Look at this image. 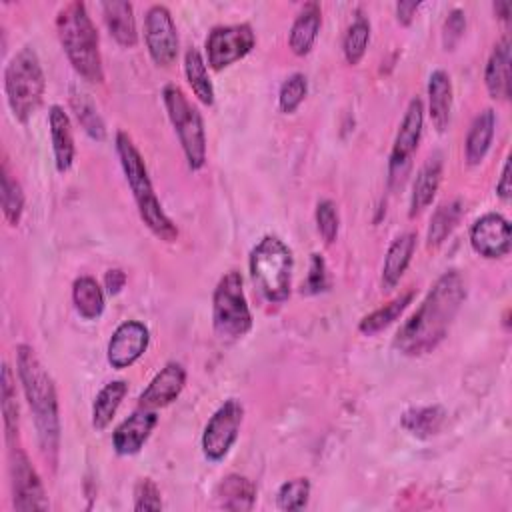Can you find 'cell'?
Segmentation results:
<instances>
[{
	"label": "cell",
	"instance_id": "1",
	"mask_svg": "<svg viewBox=\"0 0 512 512\" xmlns=\"http://www.w3.org/2000/svg\"><path fill=\"white\" fill-rule=\"evenodd\" d=\"M464 298L466 284L462 274L458 270H446L428 290L418 310L398 328L394 348L404 356L432 352L446 338Z\"/></svg>",
	"mask_w": 512,
	"mask_h": 512
},
{
	"label": "cell",
	"instance_id": "2",
	"mask_svg": "<svg viewBox=\"0 0 512 512\" xmlns=\"http://www.w3.org/2000/svg\"><path fill=\"white\" fill-rule=\"evenodd\" d=\"M16 372L34 418L40 450L54 466L60 446V414L54 380L28 344L16 346Z\"/></svg>",
	"mask_w": 512,
	"mask_h": 512
},
{
	"label": "cell",
	"instance_id": "3",
	"mask_svg": "<svg viewBox=\"0 0 512 512\" xmlns=\"http://www.w3.org/2000/svg\"><path fill=\"white\" fill-rule=\"evenodd\" d=\"M58 40L72 68L90 84L104 82L98 30L84 2H68L56 16Z\"/></svg>",
	"mask_w": 512,
	"mask_h": 512
},
{
	"label": "cell",
	"instance_id": "4",
	"mask_svg": "<svg viewBox=\"0 0 512 512\" xmlns=\"http://www.w3.org/2000/svg\"><path fill=\"white\" fill-rule=\"evenodd\" d=\"M116 154L142 222L156 238L164 242H174L178 238V228L170 220V216L162 210V204L150 182L144 158L126 132L116 134Z\"/></svg>",
	"mask_w": 512,
	"mask_h": 512
},
{
	"label": "cell",
	"instance_id": "5",
	"mask_svg": "<svg viewBox=\"0 0 512 512\" xmlns=\"http://www.w3.org/2000/svg\"><path fill=\"white\" fill-rule=\"evenodd\" d=\"M4 92L8 106L20 124H26L40 108L46 92V78L32 46L20 48L6 64Z\"/></svg>",
	"mask_w": 512,
	"mask_h": 512
},
{
	"label": "cell",
	"instance_id": "6",
	"mask_svg": "<svg viewBox=\"0 0 512 512\" xmlns=\"http://www.w3.org/2000/svg\"><path fill=\"white\" fill-rule=\"evenodd\" d=\"M250 276L268 302H284L290 296L294 258L278 236H264L250 252Z\"/></svg>",
	"mask_w": 512,
	"mask_h": 512
},
{
	"label": "cell",
	"instance_id": "7",
	"mask_svg": "<svg viewBox=\"0 0 512 512\" xmlns=\"http://www.w3.org/2000/svg\"><path fill=\"white\" fill-rule=\"evenodd\" d=\"M166 114L174 126V132L184 150L190 170H200L206 164V130L198 108L188 100L184 90L176 84H168L162 90Z\"/></svg>",
	"mask_w": 512,
	"mask_h": 512
},
{
	"label": "cell",
	"instance_id": "8",
	"mask_svg": "<svg viewBox=\"0 0 512 512\" xmlns=\"http://www.w3.org/2000/svg\"><path fill=\"white\" fill-rule=\"evenodd\" d=\"M212 326L222 340H238L252 328V314L246 302L242 276L236 270L226 272L212 294Z\"/></svg>",
	"mask_w": 512,
	"mask_h": 512
},
{
	"label": "cell",
	"instance_id": "9",
	"mask_svg": "<svg viewBox=\"0 0 512 512\" xmlns=\"http://www.w3.org/2000/svg\"><path fill=\"white\" fill-rule=\"evenodd\" d=\"M256 34L250 24L214 26L206 36V58L212 70H222L252 52Z\"/></svg>",
	"mask_w": 512,
	"mask_h": 512
},
{
	"label": "cell",
	"instance_id": "10",
	"mask_svg": "<svg viewBox=\"0 0 512 512\" xmlns=\"http://www.w3.org/2000/svg\"><path fill=\"white\" fill-rule=\"evenodd\" d=\"M244 418V408L238 400H226L206 422L202 432V452L210 462H220L234 446L240 424Z\"/></svg>",
	"mask_w": 512,
	"mask_h": 512
},
{
	"label": "cell",
	"instance_id": "11",
	"mask_svg": "<svg viewBox=\"0 0 512 512\" xmlns=\"http://www.w3.org/2000/svg\"><path fill=\"white\" fill-rule=\"evenodd\" d=\"M422 126H424V104L416 96L408 102V108L402 116V122L398 126L392 152H390V164H388V174H390V184L400 182L408 168L410 160L418 148L420 136H422Z\"/></svg>",
	"mask_w": 512,
	"mask_h": 512
},
{
	"label": "cell",
	"instance_id": "12",
	"mask_svg": "<svg viewBox=\"0 0 512 512\" xmlns=\"http://www.w3.org/2000/svg\"><path fill=\"white\" fill-rule=\"evenodd\" d=\"M144 40L150 58L158 66H170L178 56V32L170 10L164 4L148 8L144 18Z\"/></svg>",
	"mask_w": 512,
	"mask_h": 512
},
{
	"label": "cell",
	"instance_id": "13",
	"mask_svg": "<svg viewBox=\"0 0 512 512\" xmlns=\"http://www.w3.org/2000/svg\"><path fill=\"white\" fill-rule=\"evenodd\" d=\"M12 502L16 510H48V500L38 472L20 448H10Z\"/></svg>",
	"mask_w": 512,
	"mask_h": 512
},
{
	"label": "cell",
	"instance_id": "14",
	"mask_svg": "<svg viewBox=\"0 0 512 512\" xmlns=\"http://www.w3.org/2000/svg\"><path fill=\"white\" fill-rule=\"evenodd\" d=\"M150 332L148 328L138 320H126L122 322L108 340V362L112 368L122 370L132 366L148 348Z\"/></svg>",
	"mask_w": 512,
	"mask_h": 512
},
{
	"label": "cell",
	"instance_id": "15",
	"mask_svg": "<svg viewBox=\"0 0 512 512\" xmlns=\"http://www.w3.org/2000/svg\"><path fill=\"white\" fill-rule=\"evenodd\" d=\"M470 246L482 258H502L510 252V224L504 216L488 212L470 228Z\"/></svg>",
	"mask_w": 512,
	"mask_h": 512
},
{
	"label": "cell",
	"instance_id": "16",
	"mask_svg": "<svg viewBox=\"0 0 512 512\" xmlns=\"http://www.w3.org/2000/svg\"><path fill=\"white\" fill-rule=\"evenodd\" d=\"M156 422H158L156 410L138 406V410H134L126 420H122L116 426V430L112 434L114 452L120 456H132V454L140 452V448L146 444L150 432L154 430Z\"/></svg>",
	"mask_w": 512,
	"mask_h": 512
},
{
	"label": "cell",
	"instance_id": "17",
	"mask_svg": "<svg viewBox=\"0 0 512 512\" xmlns=\"http://www.w3.org/2000/svg\"><path fill=\"white\" fill-rule=\"evenodd\" d=\"M184 384H186L184 366L180 362H168L144 388V392L138 398V404L150 410L164 408L180 396V392L184 390Z\"/></svg>",
	"mask_w": 512,
	"mask_h": 512
},
{
	"label": "cell",
	"instance_id": "18",
	"mask_svg": "<svg viewBox=\"0 0 512 512\" xmlns=\"http://www.w3.org/2000/svg\"><path fill=\"white\" fill-rule=\"evenodd\" d=\"M48 126H50V138H52V150H54V164L58 172H68L76 146H74V134H72V122L62 106L54 104L48 110Z\"/></svg>",
	"mask_w": 512,
	"mask_h": 512
},
{
	"label": "cell",
	"instance_id": "19",
	"mask_svg": "<svg viewBox=\"0 0 512 512\" xmlns=\"http://www.w3.org/2000/svg\"><path fill=\"white\" fill-rule=\"evenodd\" d=\"M484 84L488 94L494 100L510 98V38L508 36H502L494 44L486 62Z\"/></svg>",
	"mask_w": 512,
	"mask_h": 512
},
{
	"label": "cell",
	"instance_id": "20",
	"mask_svg": "<svg viewBox=\"0 0 512 512\" xmlns=\"http://www.w3.org/2000/svg\"><path fill=\"white\" fill-rule=\"evenodd\" d=\"M442 182V156L432 154L418 170L414 184H412V194H410V218L418 216L424 208H428L440 188Z\"/></svg>",
	"mask_w": 512,
	"mask_h": 512
},
{
	"label": "cell",
	"instance_id": "21",
	"mask_svg": "<svg viewBox=\"0 0 512 512\" xmlns=\"http://www.w3.org/2000/svg\"><path fill=\"white\" fill-rule=\"evenodd\" d=\"M322 24V8L318 2H306L302 10L298 12L296 20L292 22L290 34H288V46L296 56H306L320 32Z\"/></svg>",
	"mask_w": 512,
	"mask_h": 512
},
{
	"label": "cell",
	"instance_id": "22",
	"mask_svg": "<svg viewBox=\"0 0 512 512\" xmlns=\"http://www.w3.org/2000/svg\"><path fill=\"white\" fill-rule=\"evenodd\" d=\"M452 110V80L442 68H436L428 78V114L438 132H444L450 124Z\"/></svg>",
	"mask_w": 512,
	"mask_h": 512
},
{
	"label": "cell",
	"instance_id": "23",
	"mask_svg": "<svg viewBox=\"0 0 512 512\" xmlns=\"http://www.w3.org/2000/svg\"><path fill=\"white\" fill-rule=\"evenodd\" d=\"M102 14L104 22L108 26L110 36L124 48H132L138 42V30H136V18L134 8L126 0H112L102 2Z\"/></svg>",
	"mask_w": 512,
	"mask_h": 512
},
{
	"label": "cell",
	"instance_id": "24",
	"mask_svg": "<svg viewBox=\"0 0 512 512\" xmlns=\"http://www.w3.org/2000/svg\"><path fill=\"white\" fill-rule=\"evenodd\" d=\"M416 250V234L404 232L392 240L382 264V282L386 288H394L404 276L412 254Z\"/></svg>",
	"mask_w": 512,
	"mask_h": 512
},
{
	"label": "cell",
	"instance_id": "25",
	"mask_svg": "<svg viewBox=\"0 0 512 512\" xmlns=\"http://www.w3.org/2000/svg\"><path fill=\"white\" fill-rule=\"evenodd\" d=\"M494 126H496V114L492 108L482 110L472 120L468 136H466V144H464L466 162L470 166H478L484 160V156L488 154L492 138H494Z\"/></svg>",
	"mask_w": 512,
	"mask_h": 512
},
{
	"label": "cell",
	"instance_id": "26",
	"mask_svg": "<svg viewBox=\"0 0 512 512\" xmlns=\"http://www.w3.org/2000/svg\"><path fill=\"white\" fill-rule=\"evenodd\" d=\"M218 504L224 510H252L256 502V486L252 480L240 474H228L216 488Z\"/></svg>",
	"mask_w": 512,
	"mask_h": 512
},
{
	"label": "cell",
	"instance_id": "27",
	"mask_svg": "<svg viewBox=\"0 0 512 512\" xmlns=\"http://www.w3.org/2000/svg\"><path fill=\"white\" fill-rule=\"evenodd\" d=\"M462 214H464L462 200L454 198L450 202H442L430 218V226H428V232H426V244L430 248L440 246L454 232Z\"/></svg>",
	"mask_w": 512,
	"mask_h": 512
},
{
	"label": "cell",
	"instance_id": "28",
	"mask_svg": "<svg viewBox=\"0 0 512 512\" xmlns=\"http://www.w3.org/2000/svg\"><path fill=\"white\" fill-rule=\"evenodd\" d=\"M72 302L86 320H96L104 312V290L92 276H80L72 284Z\"/></svg>",
	"mask_w": 512,
	"mask_h": 512
},
{
	"label": "cell",
	"instance_id": "29",
	"mask_svg": "<svg viewBox=\"0 0 512 512\" xmlns=\"http://www.w3.org/2000/svg\"><path fill=\"white\" fill-rule=\"evenodd\" d=\"M126 392L128 384L124 380H112L100 388L92 404V426L96 430H104L112 422Z\"/></svg>",
	"mask_w": 512,
	"mask_h": 512
},
{
	"label": "cell",
	"instance_id": "30",
	"mask_svg": "<svg viewBox=\"0 0 512 512\" xmlns=\"http://www.w3.org/2000/svg\"><path fill=\"white\" fill-rule=\"evenodd\" d=\"M184 74H186V80H188L192 92L196 94V98L202 104L212 106L214 104V86L208 76L206 62L196 48H188L184 54Z\"/></svg>",
	"mask_w": 512,
	"mask_h": 512
},
{
	"label": "cell",
	"instance_id": "31",
	"mask_svg": "<svg viewBox=\"0 0 512 512\" xmlns=\"http://www.w3.org/2000/svg\"><path fill=\"white\" fill-rule=\"evenodd\" d=\"M70 106L74 110L76 120L80 122V126L84 128V132L94 138V140H104L106 138V126L102 116L98 114L96 104L92 102L90 94H86L84 90L72 86L70 88Z\"/></svg>",
	"mask_w": 512,
	"mask_h": 512
},
{
	"label": "cell",
	"instance_id": "32",
	"mask_svg": "<svg viewBox=\"0 0 512 512\" xmlns=\"http://www.w3.org/2000/svg\"><path fill=\"white\" fill-rule=\"evenodd\" d=\"M412 298H414V290H408V292L396 296V298L390 300L388 304H384V306L376 308L374 312H370L368 316H364V318L360 320V324H358V330H360L364 336H374V334H378L380 330L388 328V326L408 308V304L412 302Z\"/></svg>",
	"mask_w": 512,
	"mask_h": 512
},
{
	"label": "cell",
	"instance_id": "33",
	"mask_svg": "<svg viewBox=\"0 0 512 512\" xmlns=\"http://www.w3.org/2000/svg\"><path fill=\"white\" fill-rule=\"evenodd\" d=\"M444 416H446V412L442 406L410 408L402 414V428L408 430L412 436L430 438L440 430Z\"/></svg>",
	"mask_w": 512,
	"mask_h": 512
},
{
	"label": "cell",
	"instance_id": "34",
	"mask_svg": "<svg viewBox=\"0 0 512 512\" xmlns=\"http://www.w3.org/2000/svg\"><path fill=\"white\" fill-rule=\"evenodd\" d=\"M0 200L2 214L10 226H18L24 212V192L20 182L10 174L6 160L2 162V178H0Z\"/></svg>",
	"mask_w": 512,
	"mask_h": 512
},
{
	"label": "cell",
	"instance_id": "35",
	"mask_svg": "<svg viewBox=\"0 0 512 512\" xmlns=\"http://www.w3.org/2000/svg\"><path fill=\"white\" fill-rule=\"evenodd\" d=\"M368 42H370V22L366 16L358 14L352 20V24L348 26L344 40H342V52H344L346 62L356 66L364 58Z\"/></svg>",
	"mask_w": 512,
	"mask_h": 512
},
{
	"label": "cell",
	"instance_id": "36",
	"mask_svg": "<svg viewBox=\"0 0 512 512\" xmlns=\"http://www.w3.org/2000/svg\"><path fill=\"white\" fill-rule=\"evenodd\" d=\"M2 414H4V430L8 442L18 432V404H16V386L14 376L8 364L2 368Z\"/></svg>",
	"mask_w": 512,
	"mask_h": 512
},
{
	"label": "cell",
	"instance_id": "37",
	"mask_svg": "<svg viewBox=\"0 0 512 512\" xmlns=\"http://www.w3.org/2000/svg\"><path fill=\"white\" fill-rule=\"evenodd\" d=\"M308 498H310V480L308 478H292V480L284 482L276 494L278 508L288 510V512L302 510L308 504Z\"/></svg>",
	"mask_w": 512,
	"mask_h": 512
},
{
	"label": "cell",
	"instance_id": "38",
	"mask_svg": "<svg viewBox=\"0 0 512 512\" xmlns=\"http://www.w3.org/2000/svg\"><path fill=\"white\" fill-rule=\"evenodd\" d=\"M308 94V82H306V76L300 74V72H294L290 74L282 86H280V92H278V106L284 114H292L296 112V108L304 102Z\"/></svg>",
	"mask_w": 512,
	"mask_h": 512
},
{
	"label": "cell",
	"instance_id": "39",
	"mask_svg": "<svg viewBox=\"0 0 512 512\" xmlns=\"http://www.w3.org/2000/svg\"><path fill=\"white\" fill-rule=\"evenodd\" d=\"M316 226L326 244H332L336 240L338 228H340V216L332 200L326 198L316 204Z\"/></svg>",
	"mask_w": 512,
	"mask_h": 512
},
{
	"label": "cell",
	"instance_id": "40",
	"mask_svg": "<svg viewBox=\"0 0 512 512\" xmlns=\"http://www.w3.org/2000/svg\"><path fill=\"white\" fill-rule=\"evenodd\" d=\"M160 490L150 478H140L134 488V510H160Z\"/></svg>",
	"mask_w": 512,
	"mask_h": 512
},
{
	"label": "cell",
	"instance_id": "41",
	"mask_svg": "<svg viewBox=\"0 0 512 512\" xmlns=\"http://www.w3.org/2000/svg\"><path fill=\"white\" fill-rule=\"evenodd\" d=\"M464 30H466V14L460 8L450 10L444 20V26H442L444 50H452L460 42Z\"/></svg>",
	"mask_w": 512,
	"mask_h": 512
},
{
	"label": "cell",
	"instance_id": "42",
	"mask_svg": "<svg viewBox=\"0 0 512 512\" xmlns=\"http://www.w3.org/2000/svg\"><path fill=\"white\" fill-rule=\"evenodd\" d=\"M328 288V272L326 262L320 254H312L310 258V272L306 282L302 284V294H318Z\"/></svg>",
	"mask_w": 512,
	"mask_h": 512
},
{
	"label": "cell",
	"instance_id": "43",
	"mask_svg": "<svg viewBox=\"0 0 512 512\" xmlns=\"http://www.w3.org/2000/svg\"><path fill=\"white\" fill-rule=\"evenodd\" d=\"M420 8V2H414V0H400L396 4V18L402 26H408L412 20H414V14L416 10Z\"/></svg>",
	"mask_w": 512,
	"mask_h": 512
},
{
	"label": "cell",
	"instance_id": "44",
	"mask_svg": "<svg viewBox=\"0 0 512 512\" xmlns=\"http://www.w3.org/2000/svg\"><path fill=\"white\" fill-rule=\"evenodd\" d=\"M104 284H106L108 294H118L126 284V274L120 268H110L104 274Z\"/></svg>",
	"mask_w": 512,
	"mask_h": 512
},
{
	"label": "cell",
	"instance_id": "45",
	"mask_svg": "<svg viewBox=\"0 0 512 512\" xmlns=\"http://www.w3.org/2000/svg\"><path fill=\"white\" fill-rule=\"evenodd\" d=\"M510 192H512V186H510V158H506L504 166H502V174H500V180L496 184V194L508 202L510 200Z\"/></svg>",
	"mask_w": 512,
	"mask_h": 512
},
{
	"label": "cell",
	"instance_id": "46",
	"mask_svg": "<svg viewBox=\"0 0 512 512\" xmlns=\"http://www.w3.org/2000/svg\"><path fill=\"white\" fill-rule=\"evenodd\" d=\"M494 12L500 20H508L510 18V2H506V0L494 2Z\"/></svg>",
	"mask_w": 512,
	"mask_h": 512
}]
</instances>
